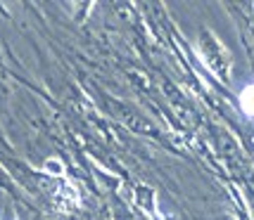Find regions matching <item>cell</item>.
Masks as SVG:
<instances>
[{"label": "cell", "mask_w": 254, "mask_h": 220, "mask_svg": "<svg viewBox=\"0 0 254 220\" xmlns=\"http://www.w3.org/2000/svg\"><path fill=\"white\" fill-rule=\"evenodd\" d=\"M240 109L247 114V116H254V83H247L243 90H240Z\"/></svg>", "instance_id": "6da1fadb"}]
</instances>
